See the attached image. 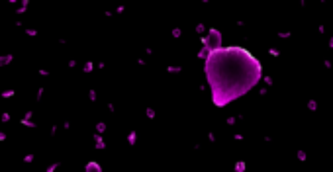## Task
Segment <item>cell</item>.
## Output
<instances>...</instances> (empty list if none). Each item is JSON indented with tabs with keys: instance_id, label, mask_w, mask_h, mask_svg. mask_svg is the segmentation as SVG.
I'll return each mask as SVG.
<instances>
[{
	"instance_id": "6da1fadb",
	"label": "cell",
	"mask_w": 333,
	"mask_h": 172,
	"mask_svg": "<svg viewBox=\"0 0 333 172\" xmlns=\"http://www.w3.org/2000/svg\"><path fill=\"white\" fill-rule=\"evenodd\" d=\"M208 76L218 104L247 92L261 76V65L243 49H224L208 63Z\"/></svg>"
}]
</instances>
